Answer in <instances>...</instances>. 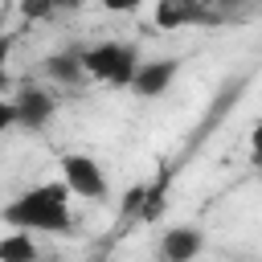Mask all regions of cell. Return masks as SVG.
Returning <instances> with one entry per match:
<instances>
[{
    "label": "cell",
    "mask_w": 262,
    "mask_h": 262,
    "mask_svg": "<svg viewBox=\"0 0 262 262\" xmlns=\"http://www.w3.org/2000/svg\"><path fill=\"white\" fill-rule=\"evenodd\" d=\"M0 221L16 233H74V225H78L61 180H45V184L16 192L0 209Z\"/></svg>",
    "instance_id": "cell-1"
},
{
    "label": "cell",
    "mask_w": 262,
    "mask_h": 262,
    "mask_svg": "<svg viewBox=\"0 0 262 262\" xmlns=\"http://www.w3.org/2000/svg\"><path fill=\"white\" fill-rule=\"evenodd\" d=\"M78 61H82V74L94 78V82H106V86H131L135 70H139V45L135 41H98V45H86L78 49Z\"/></svg>",
    "instance_id": "cell-2"
},
{
    "label": "cell",
    "mask_w": 262,
    "mask_h": 262,
    "mask_svg": "<svg viewBox=\"0 0 262 262\" xmlns=\"http://www.w3.org/2000/svg\"><path fill=\"white\" fill-rule=\"evenodd\" d=\"M61 184L70 196H82V201H106L111 196V180H106L102 164L94 156H82V151L61 156Z\"/></svg>",
    "instance_id": "cell-3"
},
{
    "label": "cell",
    "mask_w": 262,
    "mask_h": 262,
    "mask_svg": "<svg viewBox=\"0 0 262 262\" xmlns=\"http://www.w3.org/2000/svg\"><path fill=\"white\" fill-rule=\"evenodd\" d=\"M180 74V61L176 57H151V61H139L135 78H131V90L139 98H160Z\"/></svg>",
    "instance_id": "cell-4"
},
{
    "label": "cell",
    "mask_w": 262,
    "mask_h": 262,
    "mask_svg": "<svg viewBox=\"0 0 262 262\" xmlns=\"http://www.w3.org/2000/svg\"><path fill=\"white\" fill-rule=\"evenodd\" d=\"M12 111H16V127H25V131H45L49 119H53V111H57V98L45 94V90H37V86H29V90H20V94L12 98Z\"/></svg>",
    "instance_id": "cell-5"
},
{
    "label": "cell",
    "mask_w": 262,
    "mask_h": 262,
    "mask_svg": "<svg viewBox=\"0 0 262 262\" xmlns=\"http://www.w3.org/2000/svg\"><path fill=\"white\" fill-rule=\"evenodd\" d=\"M201 250H205V233L192 225L164 229V237H160V262H192Z\"/></svg>",
    "instance_id": "cell-6"
},
{
    "label": "cell",
    "mask_w": 262,
    "mask_h": 262,
    "mask_svg": "<svg viewBox=\"0 0 262 262\" xmlns=\"http://www.w3.org/2000/svg\"><path fill=\"white\" fill-rule=\"evenodd\" d=\"M45 74L61 86H82L86 74H82V61H78V49H66V53H49L45 57Z\"/></svg>",
    "instance_id": "cell-7"
},
{
    "label": "cell",
    "mask_w": 262,
    "mask_h": 262,
    "mask_svg": "<svg viewBox=\"0 0 262 262\" xmlns=\"http://www.w3.org/2000/svg\"><path fill=\"white\" fill-rule=\"evenodd\" d=\"M0 262H41V246L33 233H4L0 237Z\"/></svg>",
    "instance_id": "cell-8"
},
{
    "label": "cell",
    "mask_w": 262,
    "mask_h": 262,
    "mask_svg": "<svg viewBox=\"0 0 262 262\" xmlns=\"http://www.w3.org/2000/svg\"><path fill=\"white\" fill-rule=\"evenodd\" d=\"M168 184H172V172H168V168H160L156 180L143 184V205H139V217H143V221H156V217H160V209H164V201H168Z\"/></svg>",
    "instance_id": "cell-9"
},
{
    "label": "cell",
    "mask_w": 262,
    "mask_h": 262,
    "mask_svg": "<svg viewBox=\"0 0 262 262\" xmlns=\"http://www.w3.org/2000/svg\"><path fill=\"white\" fill-rule=\"evenodd\" d=\"M201 16H205L201 8H192V4H176V0H164V4L156 8V25H160V29H180V25L201 20Z\"/></svg>",
    "instance_id": "cell-10"
},
{
    "label": "cell",
    "mask_w": 262,
    "mask_h": 262,
    "mask_svg": "<svg viewBox=\"0 0 262 262\" xmlns=\"http://www.w3.org/2000/svg\"><path fill=\"white\" fill-rule=\"evenodd\" d=\"M12 45H16V37H12V33H0V98H4V86H8V57H12Z\"/></svg>",
    "instance_id": "cell-11"
},
{
    "label": "cell",
    "mask_w": 262,
    "mask_h": 262,
    "mask_svg": "<svg viewBox=\"0 0 262 262\" xmlns=\"http://www.w3.org/2000/svg\"><path fill=\"white\" fill-rule=\"evenodd\" d=\"M16 127V111H12V98H0V135Z\"/></svg>",
    "instance_id": "cell-12"
},
{
    "label": "cell",
    "mask_w": 262,
    "mask_h": 262,
    "mask_svg": "<svg viewBox=\"0 0 262 262\" xmlns=\"http://www.w3.org/2000/svg\"><path fill=\"white\" fill-rule=\"evenodd\" d=\"M139 205H143V184H135V188L127 192V201H123V213L131 217V213H139Z\"/></svg>",
    "instance_id": "cell-13"
},
{
    "label": "cell",
    "mask_w": 262,
    "mask_h": 262,
    "mask_svg": "<svg viewBox=\"0 0 262 262\" xmlns=\"http://www.w3.org/2000/svg\"><path fill=\"white\" fill-rule=\"evenodd\" d=\"M20 12H25V16H29V20H37V16H49V12H53V8H49V4H25V8H20Z\"/></svg>",
    "instance_id": "cell-14"
}]
</instances>
